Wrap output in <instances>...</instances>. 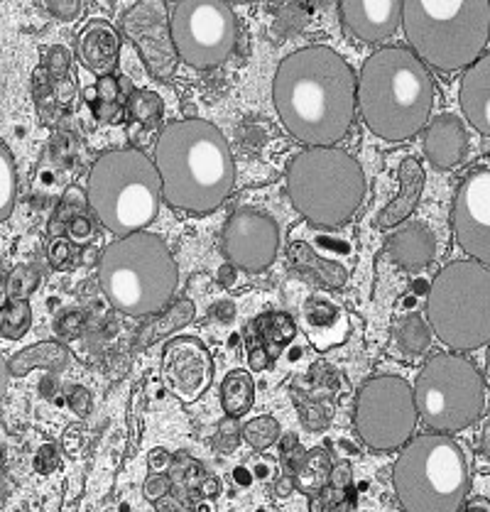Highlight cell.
Returning a JSON list of instances; mask_svg holds the SVG:
<instances>
[{"label":"cell","mask_w":490,"mask_h":512,"mask_svg":"<svg viewBox=\"0 0 490 512\" xmlns=\"http://www.w3.org/2000/svg\"><path fill=\"white\" fill-rule=\"evenodd\" d=\"M434 81L422 59L407 47H383L358 74V108L370 133L390 143L415 138L429 123Z\"/></svg>","instance_id":"obj_3"},{"label":"cell","mask_w":490,"mask_h":512,"mask_svg":"<svg viewBox=\"0 0 490 512\" xmlns=\"http://www.w3.org/2000/svg\"><path fill=\"white\" fill-rule=\"evenodd\" d=\"M233 476H236V481L243 483V486H248V483H250V476H248V471H245V468H236V473H233Z\"/></svg>","instance_id":"obj_51"},{"label":"cell","mask_w":490,"mask_h":512,"mask_svg":"<svg viewBox=\"0 0 490 512\" xmlns=\"http://www.w3.org/2000/svg\"><path fill=\"white\" fill-rule=\"evenodd\" d=\"M79 329H81V314H76V312L62 317V321L57 324V331L62 336H76L79 334Z\"/></svg>","instance_id":"obj_44"},{"label":"cell","mask_w":490,"mask_h":512,"mask_svg":"<svg viewBox=\"0 0 490 512\" xmlns=\"http://www.w3.org/2000/svg\"><path fill=\"white\" fill-rule=\"evenodd\" d=\"M72 407L79 417H86L91 412V395L84 388L72 390Z\"/></svg>","instance_id":"obj_42"},{"label":"cell","mask_w":490,"mask_h":512,"mask_svg":"<svg viewBox=\"0 0 490 512\" xmlns=\"http://www.w3.org/2000/svg\"><path fill=\"white\" fill-rule=\"evenodd\" d=\"M47 10L62 23H72L81 15V0H45Z\"/></svg>","instance_id":"obj_37"},{"label":"cell","mask_w":490,"mask_h":512,"mask_svg":"<svg viewBox=\"0 0 490 512\" xmlns=\"http://www.w3.org/2000/svg\"><path fill=\"white\" fill-rule=\"evenodd\" d=\"M8 375H10V368L8 363H5L3 353H0V400H3L5 390H8Z\"/></svg>","instance_id":"obj_49"},{"label":"cell","mask_w":490,"mask_h":512,"mask_svg":"<svg viewBox=\"0 0 490 512\" xmlns=\"http://www.w3.org/2000/svg\"><path fill=\"white\" fill-rule=\"evenodd\" d=\"M427 319L437 339L454 351L490 343V268L454 260L439 270L427 292Z\"/></svg>","instance_id":"obj_9"},{"label":"cell","mask_w":490,"mask_h":512,"mask_svg":"<svg viewBox=\"0 0 490 512\" xmlns=\"http://www.w3.org/2000/svg\"><path fill=\"white\" fill-rule=\"evenodd\" d=\"M290 490H292V483L287 481H282V483H277V495H290Z\"/></svg>","instance_id":"obj_52"},{"label":"cell","mask_w":490,"mask_h":512,"mask_svg":"<svg viewBox=\"0 0 490 512\" xmlns=\"http://www.w3.org/2000/svg\"><path fill=\"white\" fill-rule=\"evenodd\" d=\"M170 37L184 64L214 69L236 49V13L228 0H179L170 15Z\"/></svg>","instance_id":"obj_11"},{"label":"cell","mask_w":490,"mask_h":512,"mask_svg":"<svg viewBox=\"0 0 490 512\" xmlns=\"http://www.w3.org/2000/svg\"><path fill=\"white\" fill-rule=\"evenodd\" d=\"M290 260L302 275H307L309 280L326 287V290H341L348 282V270L343 265L321 258L304 241H294L290 245Z\"/></svg>","instance_id":"obj_24"},{"label":"cell","mask_w":490,"mask_h":512,"mask_svg":"<svg viewBox=\"0 0 490 512\" xmlns=\"http://www.w3.org/2000/svg\"><path fill=\"white\" fill-rule=\"evenodd\" d=\"M468 152V133L464 123L451 113L437 116L424 130V155L439 170H451L464 162Z\"/></svg>","instance_id":"obj_18"},{"label":"cell","mask_w":490,"mask_h":512,"mask_svg":"<svg viewBox=\"0 0 490 512\" xmlns=\"http://www.w3.org/2000/svg\"><path fill=\"white\" fill-rule=\"evenodd\" d=\"M86 199L103 228L125 238L145 231L157 219L162 179L155 160L135 147L103 152L86 182Z\"/></svg>","instance_id":"obj_6"},{"label":"cell","mask_w":490,"mask_h":512,"mask_svg":"<svg viewBox=\"0 0 490 512\" xmlns=\"http://www.w3.org/2000/svg\"><path fill=\"white\" fill-rule=\"evenodd\" d=\"M123 30L130 40L143 52L147 69L157 79H170L174 74V52L172 37H167L165 0H140L133 10L123 18Z\"/></svg>","instance_id":"obj_15"},{"label":"cell","mask_w":490,"mask_h":512,"mask_svg":"<svg viewBox=\"0 0 490 512\" xmlns=\"http://www.w3.org/2000/svg\"><path fill=\"white\" fill-rule=\"evenodd\" d=\"M170 488H172V481L167 476H162V473H152V476L145 481V495L147 500H152V503H160V500L170 493Z\"/></svg>","instance_id":"obj_38"},{"label":"cell","mask_w":490,"mask_h":512,"mask_svg":"<svg viewBox=\"0 0 490 512\" xmlns=\"http://www.w3.org/2000/svg\"><path fill=\"white\" fill-rule=\"evenodd\" d=\"M196 317V307L192 299H177L170 307L162 309L155 319L145 321L138 331V346H152V343L162 341L165 336L174 334V331L184 329L192 324Z\"/></svg>","instance_id":"obj_26"},{"label":"cell","mask_w":490,"mask_h":512,"mask_svg":"<svg viewBox=\"0 0 490 512\" xmlns=\"http://www.w3.org/2000/svg\"><path fill=\"white\" fill-rule=\"evenodd\" d=\"M155 165L162 179V199L187 214L216 211L236 184L226 135L201 118H182L160 130Z\"/></svg>","instance_id":"obj_2"},{"label":"cell","mask_w":490,"mask_h":512,"mask_svg":"<svg viewBox=\"0 0 490 512\" xmlns=\"http://www.w3.org/2000/svg\"><path fill=\"white\" fill-rule=\"evenodd\" d=\"M415 388L397 375H378L356 397L353 424L370 449L395 451L412 439L417 427Z\"/></svg>","instance_id":"obj_12"},{"label":"cell","mask_w":490,"mask_h":512,"mask_svg":"<svg viewBox=\"0 0 490 512\" xmlns=\"http://www.w3.org/2000/svg\"><path fill=\"white\" fill-rule=\"evenodd\" d=\"M419 419L439 434H456L483 417L488 388L481 370L459 353H437L415 385Z\"/></svg>","instance_id":"obj_10"},{"label":"cell","mask_w":490,"mask_h":512,"mask_svg":"<svg viewBox=\"0 0 490 512\" xmlns=\"http://www.w3.org/2000/svg\"><path fill=\"white\" fill-rule=\"evenodd\" d=\"M402 30L422 62L466 69L488 45L490 0H402Z\"/></svg>","instance_id":"obj_5"},{"label":"cell","mask_w":490,"mask_h":512,"mask_svg":"<svg viewBox=\"0 0 490 512\" xmlns=\"http://www.w3.org/2000/svg\"><path fill=\"white\" fill-rule=\"evenodd\" d=\"M238 444H241V429H238L236 417L223 419L219 434L214 439V449L221 451V454H233L238 449Z\"/></svg>","instance_id":"obj_35"},{"label":"cell","mask_w":490,"mask_h":512,"mask_svg":"<svg viewBox=\"0 0 490 512\" xmlns=\"http://www.w3.org/2000/svg\"><path fill=\"white\" fill-rule=\"evenodd\" d=\"M459 248L490 268V170H476L461 182L451 209Z\"/></svg>","instance_id":"obj_14"},{"label":"cell","mask_w":490,"mask_h":512,"mask_svg":"<svg viewBox=\"0 0 490 512\" xmlns=\"http://www.w3.org/2000/svg\"><path fill=\"white\" fill-rule=\"evenodd\" d=\"M37 282H40V275H37L32 268H18L15 270L13 280H10V299H25L27 294L37 287Z\"/></svg>","instance_id":"obj_36"},{"label":"cell","mask_w":490,"mask_h":512,"mask_svg":"<svg viewBox=\"0 0 490 512\" xmlns=\"http://www.w3.org/2000/svg\"><path fill=\"white\" fill-rule=\"evenodd\" d=\"M118 79L113 74L98 76L96 81V96L98 101L94 103V113L98 121H113L116 113H121V106H118Z\"/></svg>","instance_id":"obj_34"},{"label":"cell","mask_w":490,"mask_h":512,"mask_svg":"<svg viewBox=\"0 0 490 512\" xmlns=\"http://www.w3.org/2000/svg\"><path fill=\"white\" fill-rule=\"evenodd\" d=\"M329 478H331V464L326 451H312V454L302 461V466H299L297 486L302 488L304 493L314 495L326 486Z\"/></svg>","instance_id":"obj_30"},{"label":"cell","mask_w":490,"mask_h":512,"mask_svg":"<svg viewBox=\"0 0 490 512\" xmlns=\"http://www.w3.org/2000/svg\"><path fill=\"white\" fill-rule=\"evenodd\" d=\"M366 172L339 147H307L287 165V194L309 223L339 228L366 199Z\"/></svg>","instance_id":"obj_7"},{"label":"cell","mask_w":490,"mask_h":512,"mask_svg":"<svg viewBox=\"0 0 490 512\" xmlns=\"http://www.w3.org/2000/svg\"><path fill=\"white\" fill-rule=\"evenodd\" d=\"M255 400V385L250 373L245 370H231L221 383V405L228 417H243L250 412Z\"/></svg>","instance_id":"obj_27"},{"label":"cell","mask_w":490,"mask_h":512,"mask_svg":"<svg viewBox=\"0 0 490 512\" xmlns=\"http://www.w3.org/2000/svg\"><path fill=\"white\" fill-rule=\"evenodd\" d=\"M392 486L405 512H459L471 488L464 446L439 432L410 439L392 468Z\"/></svg>","instance_id":"obj_8"},{"label":"cell","mask_w":490,"mask_h":512,"mask_svg":"<svg viewBox=\"0 0 490 512\" xmlns=\"http://www.w3.org/2000/svg\"><path fill=\"white\" fill-rule=\"evenodd\" d=\"M162 375L165 383L182 402L201 397L214 378V361L209 348L194 336H179L162 351Z\"/></svg>","instance_id":"obj_16"},{"label":"cell","mask_w":490,"mask_h":512,"mask_svg":"<svg viewBox=\"0 0 490 512\" xmlns=\"http://www.w3.org/2000/svg\"><path fill=\"white\" fill-rule=\"evenodd\" d=\"M461 111L478 133L490 138V52L466 67L459 89Z\"/></svg>","instance_id":"obj_20"},{"label":"cell","mask_w":490,"mask_h":512,"mask_svg":"<svg viewBox=\"0 0 490 512\" xmlns=\"http://www.w3.org/2000/svg\"><path fill=\"white\" fill-rule=\"evenodd\" d=\"M397 346L407 356H419V353H424L432 346V326L419 317V314H407L397 324Z\"/></svg>","instance_id":"obj_28"},{"label":"cell","mask_w":490,"mask_h":512,"mask_svg":"<svg viewBox=\"0 0 490 512\" xmlns=\"http://www.w3.org/2000/svg\"><path fill=\"white\" fill-rule=\"evenodd\" d=\"M272 103L294 140L309 147H334L356 118V72L336 49L302 47L277 67Z\"/></svg>","instance_id":"obj_1"},{"label":"cell","mask_w":490,"mask_h":512,"mask_svg":"<svg viewBox=\"0 0 490 512\" xmlns=\"http://www.w3.org/2000/svg\"><path fill=\"white\" fill-rule=\"evenodd\" d=\"M72 363V353L64 343L57 341H42L35 346L25 348V351L15 353L8 361L10 375H25L35 368H47V370H64Z\"/></svg>","instance_id":"obj_25"},{"label":"cell","mask_w":490,"mask_h":512,"mask_svg":"<svg viewBox=\"0 0 490 512\" xmlns=\"http://www.w3.org/2000/svg\"><path fill=\"white\" fill-rule=\"evenodd\" d=\"M15 194H18V174L15 160L8 145L0 140V223L8 219L15 209Z\"/></svg>","instance_id":"obj_31"},{"label":"cell","mask_w":490,"mask_h":512,"mask_svg":"<svg viewBox=\"0 0 490 512\" xmlns=\"http://www.w3.org/2000/svg\"><path fill=\"white\" fill-rule=\"evenodd\" d=\"M98 282L125 317H155L172 304L179 270L160 236L138 231L106 245L98 258Z\"/></svg>","instance_id":"obj_4"},{"label":"cell","mask_w":490,"mask_h":512,"mask_svg":"<svg viewBox=\"0 0 490 512\" xmlns=\"http://www.w3.org/2000/svg\"><path fill=\"white\" fill-rule=\"evenodd\" d=\"M228 263L245 272H263L280 253V226L258 209H238L228 216L221 238Z\"/></svg>","instance_id":"obj_13"},{"label":"cell","mask_w":490,"mask_h":512,"mask_svg":"<svg viewBox=\"0 0 490 512\" xmlns=\"http://www.w3.org/2000/svg\"><path fill=\"white\" fill-rule=\"evenodd\" d=\"M167 464H170V454H167V451H162V449H155L150 454V466L155 468V471H160V468H165Z\"/></svg>","instance_id":"obj_48"},{"label":"cell","mask_w":490,"mask_h":512,"mask_svg":"<svg viewBox=\"0 0 490 512\" xmlns=\"http://www.w3.org/2000/svg\"><path fill=\"white\" fill-rule=\"evenodd\" d=\"M304 329H307L309 339L317 343L319 348H329L334 343H341L348 331L346 312L326 297L307 299L302 309Z\"/></svg>","instance_id":"obj_23"},{"label":"cell","mask_w":490,"mask_h":512,"mask_svg":"<svg viewBox=\"0 0 490 512\" xmlns=\"http://www.w3.org/2000/svg\"><path fill=\"white\" fill-rule=\"evenodd\" d=\"M390 260L397 268L407 272L424 270L437 255V238L424 223H410L405 228H397L385 241Z\"/></svg>","instance_id":"obj_21"},{"label":"cell","mask_w":490,"mask_h":512,"mask_svg":"<svg viewBox=\"0 0 490 512\" xmlns=\"http://www.w3.org/2000/svg\"><path fill=\"white\" fill-rule=\"evenodd\" d=\"M67 260H69V243L67 241H54L52 248H49V263H52L54 268H62Z\"/></svg>","instance_id":"obj_43"},{"label":"cell","mask_w":490,"mask_h":512,"mask_svg":"<svg viewBox=\"0 0 490 512\" xmlns=\"http://www.w3.org/2000/svg\"><path fill=\"white\" fill-rule=\"evenodd\" d=\"M121 54V35L106 20H91L76 40V57L89 72L111 74Z\"/></svg>","instance_id":"obj_19"},{"label":"cell","mask_w":490,"mask_h":512,"mask_svg":"<svg viewBox=\"0 0 490 512\" xmlns=\"http://www.w3.org/2000/svg\"><path fill=\"white\" fill-rule=\"evenodd\" d=\"M343 27L363 42H385L402 25V0H339Z\"/></svg>","instance_id":"obj_17"},{"label":"cell","mask_w":490,"mask_h":512,"mask_svg":"<svg viewBox=\"0 0 490 512\" xmlns=\"http://www.w3.org/2000/svg\"><path fill=\"white\" fill-rule=\"evenodd\" d=\"M167 3H174V5H177V3H179V0H167Z\"/></svg>","instance_id":"obj_58"},{"label":"cell","mask_w":490,"mask_h":512,"mask_svg":"<svg viewBox=\"0 0 490 512\" xmlns=\"http://www.w3.org/2000/svg\"><path fill=\"white\" fill-rule=\"evenodd\" d=\"M69 62H72V57H69V52L64 47H52L49 49L47 59H45V67L52 72L54 76H64L69 69Z\"/></svg>","instance_id":"obj_39"},{"label":"cell","mask_w":490,"mask_h":512,"mask_svg":"<svg viewBox=\"0 0 490 512\" xmlns=\"http://www.w3.org/2000/svg\"><path fill=\"white\" fill-rule=\"evenodd\" d=\"M125 111L130 113V118L145 125H155L162 118V98L155 94V91H133L125 103Z\"/></svg>","instance_id":"obj_32"},{"label":"cell","mask_w":490,"mask_h":512,"mask_svg":"<svg viewBox=\"0 0 490 512\" xmlns=\"http://www.w3.org/2000/svg\"><path fill=\"white\" fill-rule=\"evenodd\" d=\"M243 439L248 441L250 449L255 451L270 449V446L280 439V422L270 415H260L250 419V422L243 427Z\"/></svg>","instance_id":"obj_33"},{"label":"cell","mask_w":490,"mask_h":512,"mask_svg":"<svg viewBox=\"0 0 490 512\" xmlns=\"http://www.w3.org/2000/svg\"><path fill=\"white\" fill-rule=\"evenodd\" d=\"M201 490H204V495H209V498H211V495L219 493V483H216L214 478H209V481H206L204 486H201Z\"/></svg>","instance_id":"obj_50"},{"label":"cell","mask_w":490,"mask_h":512,"mask_svg":"<svg viewBox=\"0 0 490 512\" xmlns=\"http://www.w3.org/2000/svg\"><path fill=\"white\" fill-rule=\"evenodd\" d=\"M54 466H57V454H54L52 446H45V449L40 451V459H37V468H40V471L49 473Z\"/></svg>","instance_id":"obj_45"},{"label":"cell","mask_w":490,"mask_h":512,"mask_svg":"<svg viewBox=\"0 0 490 512\" xmlns=\"http://www.w3.org/2000/svg\"><path fill=\"white\" fill-rule=\"evenodd\" d=\"M459 512H490V500L488 498H471L461 505Z\"/></svg>","instance_id":"obj_46"},{"label":"cell","mask_w":490,"mask_h":512,"mask_svg":"<svg viewBox=\"0 0 490 512\" xmlns=\"http://www.w3.org/2000/svg\"><path fill=\"white\" fill-rule=\"evenodd\" d=\"M228 3H253V0H228Z\"/></svg>","instance_id":"obj_56"},{"label":"cell","mask_w":490,"mask_h":512,"mask_svg":"<svg viewBox=\"0 0 490 512\" xmlns=\"http://www.w3.org/2000/svg\"><path fill=\"white\" fill-rule=\"evenodd\" d=\"M397 182H400V192H397L395 199L380 211V228H395L397 223L407 221L415 214L424 192V170L422 165H419L417 157H405V160L400 162V167H397Z\"/></svg>","instance_id":"obj_22"},{"label":"cell","mask_w":490,"mask_h":512,"mask_svg":"<svg viewBox=\"0 0 490 512\" xmlns=\"http://www.w3.org/2000/svg\"><path fill=\"white\" fill-rule=\"evenodd\" d=\"M32 309L27 299H10L0 307V336L8 341H18L30 331Z\"/></svg>","instance_id":"obj_29"},{"label":"cell","mask_w":490,"mask_h":512,"mask_svg":"<svg viewBox=\"0 0 490 512\" xmlns=\"http://www.w3.org/2000/svg\"><path fill=\"white\" fill-rule=\"evenodd\" d=\"M255 476H258V478L268 476V466H260V464H258V468H255Z\"/></svg>","instance_id":"obj_55"},{"label":"cell","mask_w":490,"mask_h":512,"mask_svg":"<svg viewBox=\"0 0 490 512\" xmlns=\"http://www.w3.org/2000/svg\"><path fill=\"white\" fill-rule=\"evenodd\" d=\"M69 236L74 238V241H86V238H91V233H94V228H91L89 219H84V216H74L72 221H69Z\"/></svg>","instance_id":"obj_40"},{"label":"cell","mask_w":490,"mask_h":512,"mask_svg":"<svg viewBox=\"0 0 490 512\" xmlns=\"http://www.w3.org/2000/svg\"><path fill=\"white\" fill-rule=\"evenodd\" d=\"M5 493V471H3V464H0V498H3Z\"/></svg>","instance_id":"obj_54"},{"label":"cell","mask_w":490,"mask_h":512,"mask_svg":"<svg viewBox=\"0 0 490 512\" xmlns=\"http://www.w3.org/2000/svg\"><path fill=\"white\" fill-rule=\"evenodd\" d=\"M236 277H238V272H236V265H221L219 268V282H221V287H233L236 285Z\"/></svg>","instance_id":"obj_47"},{"label":"cell","mask_w":490,"mask_h":512,"mask_svg":"<svg viewBox=\"0 0 490 512\" xmlns=\"http://www.w3.org/2000/svg\"><path fill=\"white\" fill-rule=\"evenodd\" d=\"M211 317L221 321V324H231V321L236 319V304H233L231 299H221V302H216L214 307H211Z\"/></svg>","instance_id":"obj_41"},{"label":"cell","mask_w":490,"mask_h":512,"mask_svg":"<svg viewBox=\"0 0 490 512\" xmlns=\"http://www.w3.org/2000/svg\"><path fill=\"white\" fill-rule=\"evenodd\" d=\"M412 290H415V292H429V287H427V285H424V282H422V280H417V282H415V285H412Z\"/></svg>","instance_id":"obj_53"},{"label":"cell","mask_w":490,"mask_h":512,"mask_svg":"<svg viewBox=\"0 0 490 512\" xmlns=\"http://www.w3.org/2000/svg\"><path fill=\"white\" fill-rule=\"evenodd\" d=\"M0 282H3V258H0Z\"/></svg>","instance_id":"obj_57"}]
</instances>
